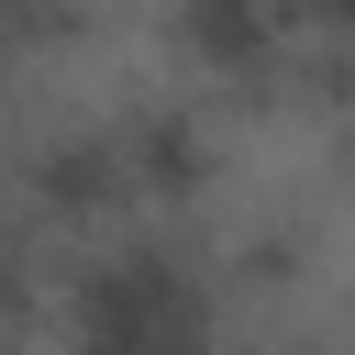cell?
Segmentation results:
<instances>
[{
    "instance_id": "6da1fadb",
    "label": "cell",
    "mask_w": 355,
    "mask_h": 355,
    "mask_svg": "<svg viewBox=\"0 0 355 355\" xmlns=\"http://www.w3.org/2000/svg\"><path fill=\"white\" fill-rule=\"evenodd\" d=\"M166 44L200 89L277 100L288 67H300V11L288 0H166Z\"/></svg>"
}]
</instances>
